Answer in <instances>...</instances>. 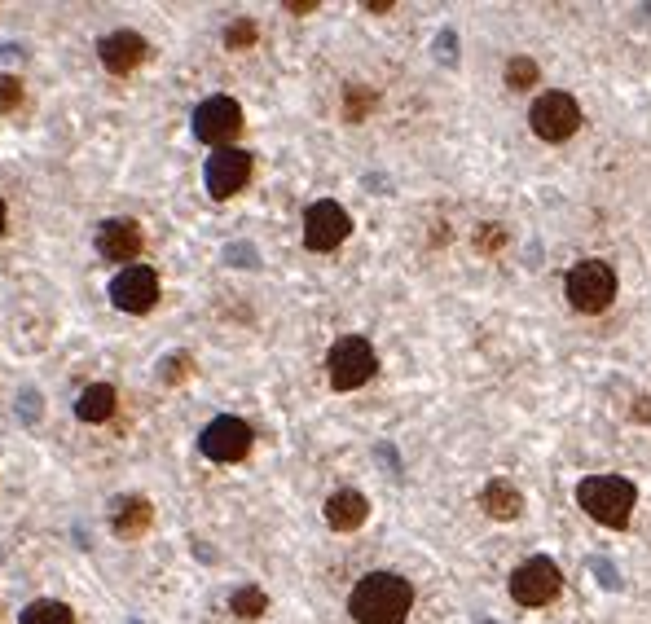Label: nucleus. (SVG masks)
<instances>
[{"label": "nucleus", "instance_id": "nucleus-1", "mask_svg": "<svg viewBox=\"0 0 651 624\" xmlns=\"http://www.w3.org/2000/svg\"><path fill=\"white\" fill-rule=\"evenodd\" d=\"M410 611H414V585L396 572L361 576L348 598V616L357 624H405Z\"/></svg>", "mask_w": 651, "mask_h": 624}, {"label": "nucleus", "instance_id": "nucleus-2", "mask_svg": "<svg viewBox=\"0 0 651 624\" xmlns=\"http://www.w3.org/2000/svg\"><path fill=\"white\" fill-rule=\"evenodd\" d=\"M577 501L594 523H603V528H625L634 515L638 493L625 475H586L577 484Z\"/></svg>", "mask_w": 651, "mask_h": 624}, {"label": "nucleus", "instance_id": "nucleus-3", "mask_svg": "<svg viewBox=\"0 0 651 624\" xmlns=\"http://www.w3.org/2000/svg\"><path fill=\"white\" fill-rule=\"evenodd\" d=\"M374 370H379V356H374L370 339H361V334H344L326 356V374H330L335 392H357V387H366Z\"/></svg>", "mask_w": 651, "mask_h": 624}, {"label": "nucleus", "instance_id": "nucleus-4", "mask_svg": "<svg viewBox=\"0 0 651 624\" xmlns=\"http://www.w3.org/2000/svg\"><path fill=\"white\" fill-rule=\"evenodd\" d=\"M568 304L577 308V312H603V308H612V299H616V269L612 264H603V260H581V264H572V273H568Z\"/></svg>", "mask_w": 651, "mask_h": 624}, {"label": "nucleus", "instance_id": "nucleus-5", "mask_svg": "<svg viewBox=\"0 0 651 624\" xmlns=\"http://www.w3.org/2000/svg\"><path fill=\"white\" fill-rule=\"evenodd\" d=\"M559 589H564V572H559L555 559H546V554H537V559L520 563L511 572V598L520 607H546L559 598Z\"/></svg>", "mask_w": 651, "mask_h": 624}, {"label": "nucleus", "instance_id": "nucleus-6", "mask_svg": "<svg viewBox=\"0 0 651 624\" xmlns=\"http://www.w3.org/2000/svg\"><path fill=\"white\" fill-rule=\"evenodd\" d=\"M528 124L542 141H568L581 128V106L572 93H542L528 110Z\"/></svg>", "mask_w": 651, "mask_h": 624}, {"label": "nucleus", "instance_id": "nucleus-7", "mask_svg": "<svg viewBox=\"0 0 651 624\" xmlns=\"http://www.w3.org/2000/svg\"><path fill=\"white\" fill-rule=\"evenodd\" d=\"M238 132H242V106L234 97L216 93V97H207V102H198V110H194V137L198 141L225 150Z\"/></svg>", "mask_w": 651, "mask_h": 624}, {"label": "nucleus", "instance_id": "nucleus-8", "mask_svg": "<svg viewBox=\"0 0 651 624\" xmlns=\"http://www.w3.org/2000/svg\"><path fill=\"white\" fill-rule=\"evenodd\" d=\"M203 181H207V194L212 198H234L247 189L251 181V154L247 150H234V146H225V150H212V159H207L203 167Z\"/></svg>", "mask_w": 651, "mask_h": 624}, {"label": "nucleus", "instance_id": "nucleus-9", "mask_svg": "<svg viewBox=\"0 0 651 624\" xmlns=\"http://www.w3.org/2000/svg\"><path fill=\"white\" fill-rule=\"evenodd\" d=\"M348 233H352V216L339 203H330V198H322V203H313L304 211V247L308 251H335Z\"/></svg>", "mask_w": 651, "mask_h": 624}, {"label": "nucleus", "instance_id": "nucleus-10", "mask_svg": "<svg viewBox=\"0 0 651 624\" xmlns=\"http://www.w3.org/2000/svg\"><path fill=\"white\" fill-rule=\"evenodd\" d=\"M251 440H256V436H251L247 422L234 418V414H220V418H212L203 427V440H198V444H203V453L212 462H242L251 453Z\"/></svg>", "mask_w": 651, "mask_h": 624}, {"label": "nucleus", "instance_id": "nucleus-11", "mask_svg": "<svg viewBox=\"0 0 651 624\" xmlns=\"http://www.w3.org/2000/svg\"><path fill=\"white\" fill-rule=\"evenodd\" d=\"M110 304L119 312H132V317L150 312L159 304V277H154V269H146V264H128V269L110 282Z\"/></svg>", "mask_w": 651, "mask_h": 624}, {"label": "nucleus", "instance_id": "nucleus-12", "mask_svg": "<svg viewBox=\"0 0 651 624\" xmlns=\"http://www.w3.org/2000/svg\"><path fill=\"white\" fill-rule=\"evenodd\" d=\"M97 251L110 264H132L141 255V225L137 220H106L97 229Z\"/></svg>", "mask_w": 651, "mask_h": 624}, {"label": "nucleus", "instance_id": "nucleus-13", "mask_svg": "<svg viewBox=\"0 0 651 624\" xmlns=\"http://www.w3.org/2000/svg\"><path fill=\"white\" fill-rule=\"evenodd\" d=\"M97 58H102V66L110 75H128L141 66V58H146V40H141L137 31H115V36H102Z\"/></svg>", "mask_w": 651, "mask_h": 624}, {"label": "nucleus", "instance_id": "nucleus-14", "mask_svg": "<svg viewBox=\"0 0 651 624\" xmlns=\"http://www.w3.org/2000/svg\"><path fill=\"white\" fill-rule=\"evenodd\" d=\"M366 519H370V501L361 497V493H352V488H339V493H330V501H326V523L335 532H357Z\"/></svg>", "mask_w": 651, "mask_h": 624}, {"label": "nucleus", "instance_id": "nucleus-15", "mask_svg": "<svg viewBox=\"0 0 651 624\" xmlns=\"http://www.w3.org/2000/svg\"><path fill=\"white\" fill-rule=\"evenodd\" d=\"M480 506L489 510L493 519L511 523V519H520V515H524V493H520L515 484H506V479H493V484H484Z\"/></svg>", "mask_w": 651, "mask_h": 624}, {"label": "nucleus", "instance_id": "nucleus-16", "mask_svg": "<svg viewBox=\"0 0 651 624\" xmlns=\"http://www.w3.org/2000/svg\"><path fill=\"white\" fill-rule=\"evenodd\" d=\"M150 519H154V510H150V501L146 497H124L119 501V510L110 515V528H115V537H141V532L150 528Z\"/></svg>", "mask_w": 651, "mask_h": 624}, {"label": "nucleus", "instance_id": "nucleus-17", "mask_svg": "<svg viewBox=\"0 0 651 624\" xmlns=\"http://www.w3.org/2000/svg\"><path fill=\"white\" fill-rule=\"evenodd\" d=\"M115 387L110 383H93L84 387L80 400H75V414H80V422H106L110 414H115Z\"/></svg>", "mask_w": 651, "mask_h": 624}, {"label": "nucleus", "instance_id": "nucleus-18", "mask_svg": "<svg viewBox=\"0 0 651 624\" xmlns=\"http://www.w3.org/2000/svg\"><path fill=\"white\" fill-rule=\"evenodd\" d=\"M22 624H75V611L58 603V598H36V603L22 607Z\"/></svg>", "mask_w": 651, "mask_h": 624}, {"label": "nucleus", "instance_id": "nucleus-19", "mask_svg": "<svg viewBox=\"0 0 651 624\" xmlns=\"http://www.w3.org/2000/svg\"><path fill=\"white\" fill-rule=\"evenodd\" d=\"M229 607H234V616H242V620H260L264 611H269V598H264L260 585H242V589H234Z\"/></svg>", "mask_w": 651, "mask_h": 624}, {"label": "nucleus", "instance_id": "nucleus-20", "mask_svg": "<svg viewBox=\"0 0 651 624\" xmlns=\"http://www.w3.org/2000/svg\"><path fill=\"white\" fill-rule=\"evenodd\" d=\"M374 102H379V93L366 84H352L348 93H344V115H348V124H361V119L374 110Z\"/></svg>", "mask_w": 651, "mask_h": 624}, {"label": "nucleus", "instance_id": "nucleus-21", "mask_svg": "<svg viewBox=\"0 0 651 624\" xmlns=\"http://www.w3.org/2000/svg\"><path fill=\"white\" fill-rule=\"evenodd\" d=\"M537 62L533 58H511L506 62V88H511V93H524V88H537Z\"/></svg>", "mask_w": 651, "mask_h": 624}, {"label": "nucleus", "instance_id": "nucleus-22", "mask_svg": "<svg viewBox=\"0 0 651 624\" xmlns=\"http://www.w3.org/2000/svg\"><path fill=\"white\" fill-rule=\"evenodd\" d=\"M190 370H194V356L190 352H176V356H168V361H163V383L168 387H176V383H185V378H190Z\"/></svg>", "mask_w": 651, "mask_h": 624}, {"label": "nucleus", "instance_id": "nucleus-23", "mask_svg": "<svg viewBox=\"0 0 651 624\" xmlns=\"http://www.w3.org/2000/svg\"><path fill=\"white\" fill-rule=\"evenodd\" d=\"M225 44H229V49H247V44H256V22L234 18V22H229V31H225Z\"/></svg>", "mask_w": 651, "mask_h": 624}, {"label": "nucleus", "instance_id": "nucleus-24", "mask_svg": "<svg viewBox=\"0 0 651 624\" xmlns=\"http://www.w3.org/2000/svg\"><path fill=\"white\" fill-rule=\"evenodd\" d=\"M22 106V84L14 75H0V115H9V110Z\"/></svg>", "mask_w": 651, "mask_h": 624}, {"label": "nucleus", "instance_id": "nucleus-25", "mask_svg": "<svg viewBox=\"0 0 651 624\" xmlns=\"http://www.w3.org/2000/svg\"><path fill=\"white\" fill-rule=\"evenodd\" d=\"M502 242H506V229H502V225H480V229H476V247H480L484 255L498 251Z\"/></svg>", "mask_w": 651, "mask_h": 624}, {"label": "nucleus", "instance_id": "nucleus-26", "mask_svg": "<svg viewBox=\"0 0 651 624\" xmlns=\"http://www.w3.org/2000/svg\"><path fill=\"white\" fill-rule=\"evenodd\" d=\"M291 14H317V0H286Z\"/></svg>", "mask_w": 651, "mask_h": 624}, {"label": "nucleus", "instance_id": "nucleus-27", "mask_svg": "<svg viewBox=\"0 0 651 624\" xmlns=\"http://www.w3.org/2000/svg\"><path fill=\"white\" fill-rule=\"evenodd\" d=\"M366 9H370V14H388L392 0H366Z\"/></svg>", "mask_w": 651, "mask_h": 624}, {"label": "nucleus", "instance_id": "nucleus-28", "mask_svg": "<svg viewBox=\"0 0 651 624\" xmlns=\"http://www.w3.org/2000/svg\"><path fill=\"white\" fill-rule=\"evenodd\" d=\"M0 229H5V203H0Z\"/></svg>", "mask_w": 651, "mask_h": 624}]
</instances>
